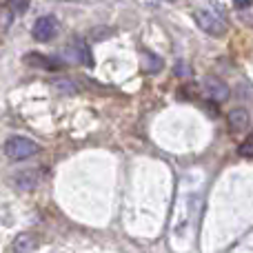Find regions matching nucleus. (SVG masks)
Segmentation results:
<instances>
[{
	"label": "nucleus",
	"instance_id": "f257e3e1",
	"mask_svg": "<svg viewBox=\"0 0 253 253\" xmlns=\"http://www.w3.org/2000/svg\"><path fill=\"white\" fill-rule=\"evenodd\" d=\"M193 18H196L198 27H200L205 34L215 36V38L227 34V20H224V16L220 13V9L213 11L211 7H200L193 11Z\"/></svg>",
	"mask_w": 253,
	"mask_h": 253
},
{
	"label": "nucleus",
	"instance_id": "f03ea898",
	"mask_svg": "<svg viewBox=\"0 0 253 253\" xmlns=\"http://www.w3.org/2000/svg\"><path fill=\"white\" fill-rule=\"evenodd\" d=\"M2 151L9 160H27V158L40 153V144L25 138V135H11V138L4 140Z\"/></svg>",
	"mask_w": 253,
	"mask_h": 253
},
{
	"label": "nucleus",
	"instance_id": "7ed1b4c3",
	"mask_svg": "<svg viewBox=\"0 0 253 253\" xmlns=\"http://www.w3.org/2000/svg\"><path fill=\"white\" fill-rule=\"evenodd\" d=\"M58 34H60V22L56 16H40L31 27V36L38 42H51Z\"/></svg>",
	"mask_w": 253,
	"mask_h": 253
},
{
	"label": "nucleus",
	"instance_id": "20e7f679",
	"mask_svg": "<svg viewBox=\"0 0 253 253\" xmlns=\"http://www.w3.org/2000/svg\"><path fill=\"white\" fill-rule=\"evenodd\" d=\"M202 91L207 93V98H209L211 102H215V105H220V102H224L229 98V84L224 83L222 78H218V76H207L205 80H202Z\"/></svg>",
	"mask_w": 253,
	"mask_h": 253
},
{
	"label": "nucleus",
	"instance_id": "39448f33",
	"mask_svg": "<svg viewBox=\"0 0 253 253\" xmlns=\"http://www.w3.org/2000/svg\"><path fill=\"white\" fill-rule=\"evenodd\" d=\"M227 126L231 135H245L251 126V116L245 107H233L227 114Z\"/></svg>",
	"mask_w": 253,
	"mask_h": 253
},
{
	"label": "nucleus",
	"instance_id": "423d86ee",
	"mask_svg": "<svg viewBox=\"0 0 253 253\" xmlns=\"http://www.w3.org/2000/svg\"><path fill=\"white\" fill-rule=\"evenodd\" d=\"M40 180H42L40 169H20L13 173L11 182L18 191H34V189L40 184Z\"/></svg>",
	"mask_w": 253,
	"mask_h": 253
},
{
	"label": "nucleus",
	"instance_id": "0eeeda50",
	"mask_svg": "<svg viewBox=\"0 0 253 253\" xmlns=\"http://www.w3.org/2000/svg\"><path fill=\"white\" fill-rule=\"evenodd\" d=\"M65 60L76 62V65H87V67L93 65L91 51H89L87 42H83V40H74V42L69 44V49H67V53H65Z\"/></svg>",
	"mask_w": 253,
	"mask_h": 253
},
{
	"label": "nucleus",
	"instance_id": "6e6552de",
	"mask_svg": "<svg viewBox=\"0 0 253 253\" xmlns=\"http://www.w3.org/2000/svg\"><path fill=\"white\" fill-rule=\"evenodd\" d=\"M25 62L31 67H40V69H47V71H56L65 65L62 58H56V56H42V53H27L25 56Z\"/></svg>",
	"mask_w": 253,
	"mask_h": 253
},
{
	"label": "nucleus",
	"instance_id": "1a4fd4ad",
	"mask_svg": "<svg viewBox=\"0 0 253 253\" xmlns=\"http://www.w3.org/2000/svg\"><path fill=\"white\" fill-rule=\"evenodd\" d=\"M36 247H38V242H36L34 233H18L11 245V251L13 253H31Z\"/></svg>",
	"mask_w": 253,
	"mask_h": 253
},
{
	"label": "nucleus",
	"instance_id": "9d476101",
	"mask_svg": "<svg viewBox=\"0 0 253 253\" xmlns=\"http://www.w3.org/2000/svg\"><path fill=\"white\" fill-rule=\"evenodd\" d=\"M142 69L147 74H158L162 69V58L151 51H142Z\"/></svg>",
	"mask_w": 253,
	"mask_h": 253
},
{
	"label": "nucleus",
	"instance_id": "9b49d317",
	"mask_svg": "<svg viewBox=\"0 0 253 253\" xmlns=\"http://www.w3.org/2000/svg\"><path fill=\"white\" fill-rule=\"evenodd\" d=\"M238 153H240L242 158H251L253 160V135H247V138L242 140L240 147H238Z\"/></svg>",
	"mask_w": 253,
	"mask_h": 253
},
{
	"label": "nucleus",
	"instance_id": "f8f14e48",
	"mask_svg": "<svg viewBox=\"0 0 253 253\" xmlns=\"http://www.w3.org/2000/svg\"><path fill=\"white\" fill-rule=\"evenodd\" d=\"M4 2L13 13H25L29 9V0H4Z\"/></svg>",
	"mask_w": 253,
	"mask_h": 253
},
{
	"label": "nucleus",
	"instance_id": "ddd939ff",
	"mask_svg": "<svg viewBox=\"0 0 253 253\" xmlns=\"http://www.w3.org/2000/svg\"><path fill=\"white\" fill-rule=\"evenodd\" d=\"M233 4H236L238 9H247V7L253 4V0H233Z\"/></svg>",
	"mask_w": 253,
	"mask_h": 253
},
{
	"label": "nucleus",
	"instance_id": "4468645a",
	"mask_svg": "<svg viewBox=\"0 0 253 253\" xmlns=\"http://www.w3.org/2000/svg\"><path fill=\"white\" fill-rule=\"evenodd\" d=\"M184 62H178V67H175V71L178 74H182V76H191V69H187V67H182Z\"/></svg>",
	"mask_w": 253,
	"mask_h": 253
}]
</instances>
